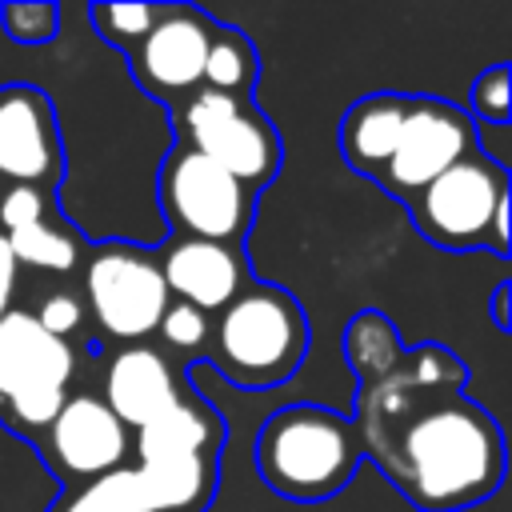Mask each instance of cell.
Wrapping results in <instances>:
<instances>
[{"label":"cell","instance_id":"obj_18","mask_svg":"<svg viewBox=\"0 0 512 512\" xmlns=\"http://www.w3.org/2000/svg\"><path fill=\"white\" fill-rule=\"evenodd\" d=\"M408 100L404 92H372L364 100H356L344 120H340V156L348 168L364 172V176H380V168L388 164L404 116H408Z\"/></svg>","mask_w":512,"mask_h":512},{"label":"cell","instance_id":"obj_8","mask_svg":"<svg viewBox=\"0 0 512 512\" xmlns=\"http://www.w3.org/2000/svg\"><path fill=\"white\" fill-rule=\"evenodd\" d=\"M156 200L164 220L192 240H212V244H232L244 240L252 216H256V192L236 184L224 168L192 152L188 144H176L168 160L160 164L156 180Z\"/></svg>","mask_w":512,"mask_h":512},{"label":"cell","instance_id":"obj_21","mask_svg":"<svg viewBox=\"0 0 512 512\" xmlns=\"http://www.w3.org/2000/svg\"><path fill=\"white\" fill-rule=\"evenodd\" d=\"M48 512H148L144 492L136 484L132 468H116L108 476L84 480V484H68Z\"/></svg>","mask_w":512,"mask_h":512},{"label":"cell","instance_id":"obj_28","mask_svg":"<svg viewBox=\"0 0 512 512\" xmlns=\"http://www.w3.org/2000/svg\"><path fill=\"white\" fill-rule=\"evenodd\" d=\"M508 280H500L496 284V296H492V320H496V328H508Z\"/></svg>","mask_w":512,"mask_h":512},{"label":"cell","instance_id":"obj_25","mask_svg":"<svg viewBox=\"0 0 512 512\" xmlns=\"http://www.w3.org/2000/svg\"><path fill=\"white\" fill-rule=\"evenodd\" d=\"M472 112L488 120L492 128H504L512 120V84H508V64H492L472 80Z\"/></svg>","mask_w":512,"mask_h":512},{"label":"cell","instance_id":"obj_17","mask_svg":"<svg viewBox=\"0 0 512 512\" xmlns=\"http://www.w3.org/2000/svg\"><path fill=\"white\" fill-rule=\"evenodd\" d=\"M100 400L112 408V416L124 428H144L148 420H156L160 412H168L180 400V384L160 348L124 344L104 368Z\"/></svg>","mask_w":512,"mask_h":512},{"label":"cell","instance_id":"obj_1","mask_svg":"<svg viewBox=\"0 0 512 512\" xmlns=\"http://www.w3.org/2000/svg\"><path fill=\"white\" fill-rule=\"evenodd\" d=\"M376 464L420 512H460L500 488L504 436L480 404L452 396L416 412Z\"/></svg>","mask_w":512,"mask_h":512},{"label":"cell","instance_id":"obj_4","mask_svg":"<svg viewBox=\"0 0 512 512\" xmlns=\"http://www.w3.org/2000/svg\"><path fill=\"white\" fill-rule=\"evenodd\" d=\"M212 364L236 388L284 384L308 352V320L296 296L276 284H244L212 324Z\"/></svg>","mask_w":512,"mask_h":512},{"label":"cell","instance_id":"obj_11","mask_svg":"<svg viewBox=\"0 0 512 512\" xmlns=\"http://www.w3.org/2000/svg\"><path fill=\"white\" fill-rule=\"evenodd\" d=\"M472 148H476V132L464 108L436 96H412L400 140L388 164L380 168L376 184H384V192H392L396 200H412L424 184H432L444 168H452Z\"/></svg>","mask_w":512,"mask_h":512},{"label":"cell","instance_id":"obj_22","mask_svg":"<svg viewBox=\"0 0 512 512\" xmlns=\"http://www.w3.org/2000/svg\"><path fill=\"white\" fill-rule=\"evenodd\" d=\"M88 20L108 44L132 56L140 40L152 32V24L160 20V4H92Z\"/></svg>","mask_w":512,"mask_h":512},{"label":"cell","instance_id":"obj_26","mask_svg":"<svg viewBox=\"0 0 512 512\" xmlns=\"http://www.w3.org/2000/svg\"><path fill=\"white\" fill-rule=\"evenodd\" d=\"M32 316H36V324H40L44 332L68 340V336L80 332V324H84V304H80V296H72V292H48Z\"/></svg>","mask_w":512,"mask_h":512},{"label":"cell","instance_id":"obj_24","mask_svg":"<svg viewBox=\"0 0 512 512\" xmlns=\"http://www.w3.org/2000/svg\"><path fill=\"white\" fill-rule=\"evenodd\" d=\"M0 24L8 32V40L16 44H48L56 36V24H60V8L56 4H4L0 8Z\"/></svg>","mask_w":512,"mask_h":512},{"label":"cell","instance_id":"obj_12","mask_svg":"<svg viewBox=\"0 0 512 512\" xmlns=\"http://www.w3.org/2000/svg\"><path fill=\"white\" fill-rule=\"evenodd\" d=\"M64 144L52 100L36 84H0V188L56 192Z\"/></svg>","mask_w":512,"mask_h":512},{"label":"cell","instance_id":"obj_5","mask_svg":"<svg viewBox=\"0 0 512 512\" xmlns=\"http://www.w3.org/2000/svg\"><path fill=\"white\" fill-rule=\"evenodd\" d=\"M76 372L68 340L44 332L32 312L8 308L0 316V424L36 440L60 404Z\"/></svg>","mask_w":512,"mask_h":512},{"label":"cell","instance_id":"obj_27","mask_svg":"<svg viewBox=\"0 0 512 512\" xmlns=\"http://www.w3.org/2000/svg\"><path fill=\"white\" fill-rule=\"evenodd\" d=\"M16 272H20V264H16V256H12V248H8V240H4V232H0V316L12 308Z\"/></svg>","mask_w":512,"mask_h":512},{"label":"cell","instance_id":"obj_3","mask_svg":"<svg viewBox=\"0 0 512 512\" xmlns=\"http://www.w3.org/2000/svg\"><path fill=\"white\" fill-rule=\"evenodd\" d=\"M360 456L364 452L352 420L320 404H288L272 412L252 448L264 484L300 504L336 496L352 480Z\"/></svg>","mask_w":512,"mask_h":512},{"label":"cell","instance_id":"obj_19","mask_svg":"<svg viewBox=\"0 0 512 512\" xmlns=\"http://www.w3.org/2000/svg\"><path fill=\"white\" fill-rule=\"evenodd\" d=\"M404 352L408 348L400 344L396 324L384 312H376V308L352 316V324L344 328V360L360 376V388L384 380L388 372H396V364L404 360Z\"/></svg>","mask_w":512,"mask_h":512},{"label":"cell","instance_id":"obj_15","mask_svg":"<svg viewBox=\"0 0 512 512\" xmlns=\"http://www.w3.org/2000/svg\"><path fill=\"white\" fill-rule=\"evenodd\" d=\"M0 232L16 264L40 272H72L84 256L80 232L56 212V200L36 188H0Z\"/></svg>","mask_w":512,"mask_h":512},{"label":"cell","instance_id":"obj_2","mask_svg":"<svg viewBox=\"0 0 512 512\" xmlns=\"http://www.w3.org/2000/svg\"><path fill=\"white\" fill-rule=\"evenodd\" d=\"M228 432L216 408L184 396L136 428V484L148 512H208L220 476V448Z\"/></svg>","mask_w":512,"mask_h":512},{"label":"cell","instance_id":"obj_10","mask_svg":"<svg viewBox=\"0 0 512 512\" xmlns=\"http://www.w3.org/2000/svg\"><path fill=\"white\" fill-rule=\"evenodd\" d=\"M464 380H468V368L460 364L456 352H448L440 344H420V348L404 352L396 372H388L384 380L364 384L356 392V424L352 428L360 436V452L380 460L384 448L392 444V436L416 412L460 396Z\"/></svg>","mask_w":512,"mask_h":512},{"label":"cell","instance_id":"obj_14","mask_svg":"<svg viewBox=\"0 0 512 512\" xmlns=\"http://www.w3.org/2000/svg\"><path fill=\"white\" fill-rule=\"evenodd\" d=\"M40 452L60 480L84 484L124 468L128 428L112 416V408L96 392H76L40 432Z\"/></svg>","mask_w":512,"mask_h":512},{"label":"cell","instance_id":"obj_20","mask_svg":"<svg viewBox=\"0 0 512 512\" xmlns=\"http://www.w3.org/2000/svg\"><path fill=\"white\" fill-rule=\"evenodd\" d=\"M256 76H260V60H256L252 40L244 32L228 28V24H216L212 44H208V56H204V80H200V88L220 92V96H236V100H252Z\"/></svg>","mask_w":512,"mask_h":512},{"label":"cell","instance_id":"obj_13","mask_svg":"<svg viewBox=\"0 0 512 512\" xmlns=\"http://www.w3.org/2000/svg\"><path fill=\"white\" fill-rule=\"evenodd\" d=\"M216 20L188 4H160V20L128 56L132 80L144 96L164 104H184L204 80V56L212 44Z\"/></svg>","mask_w":512,"mask_h":512},{"label":"cell","instance_id":"obj_16","mask_svg":"<svg viewBox=\"0 0 512 512\" xmlns=\"http://www.w3.org/2000/svg\"><path fill=\"white\" fill-rule=\"evenodd\" d=\"M156 260H160V276H164L168 296L200 308L204 316L232 304V296L244 288V264H240V252L232 244L176 236Z\"/></svg>","mask_w":512,"mask_h":512},{"label":"cell","instance_id":"obj_7","mask_svg":"<svg viewBox=\"0 0 512 512\" xmlns=\"http://www.w3.org/2000/svg\"><path fill=\"white\" fill-rule=\"evenodd\" d=\"M500 200H508V168L484 148H472L432 184H424L408 200V212L424 240L436 248L468 252L488 248V224Z\"/></svg>","mask_w":512,"mask_h":512},{"label":"cell","instance_id":"obj_9","mask_svg":"<svg viewBox=\"0 0 512 512\" xmlns=\"http://www.w3.org/2000/svg\"><path fill=\"white\" fill-rule=\"evenodd\" d=\"M168 288L152 248L104 240L84 256V308L112 340H144L156 332Z\"/></svg>","mask_w":512,"mask_h":512},{"label":"cell","instance_id":"obj_23","mask_svg":"<svg viewBox=\"0 0 512 512\" xmlns=\"http://www.w3.org/2000/svg\"><path fill=\"white\" fill-rule=\"evenodd\" d=\"M156 328H160V336H164L168 348H180L188 356H200L208 348V340H212V320L200 308L180 304V300H168V308H164V316H160Z\"/></svg>","mask_w":512,"mask_h":512},{"label":"cell","instance_id":"obj_6","mask_svg":"<svg viewBox=\"0 0 512 512\" xmlns=\"http://www.w3.org/2000/svg\"><path fill=\"white\" fill-rule=\"evenodd\" d=\"M176 128L180 144L224 168L248 192H260L280 172V136L252 100L196 88L184 104H176Z\"/></svg>","mask_w":512,"mask_h":512}]
</instances>
